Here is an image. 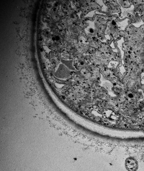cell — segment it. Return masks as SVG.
Here are the masks:
<instances>
[{
  "mask_svg": "<svg viewBox=\"0 0 144 171\" xmlns=\"http://www.w3.org/2000/svg\"><path fill=\"white\" fill-rule=\"evenodd\" d=\"M134 8L133 5H132L130 8L128 9H123L122 7H121L122 12L121 17L122 18L124 19L125 17H127V14H131L132 15H134Z\"/></svg>",
  "mask_w": 144,
  "mask_h": 171,
  "instance_id": "7a4b0ae2",
  "label": "cell"
},
{
  "mask_svg": "<svg viewBox=\"0 0 144 171\" xmlns=\"http://www.w3.org/2000/svg\"><path fill=\"white\" fill-rule=\"evenodd\" d=\"M126 167L129 171H135L137 169V162L133 158H128L126 161Z\"/></svg>",
  "mask_w": 144,
  "mask_h": 171,
  "instance_id": "6da1fadb",
  "label": "cell"
},
{
  "mask_svg": "<svg viewBox=\"0 0 144 171\" xmlns=\"http://www.w3.org/2000/svg\"><path fill=\"white\" fill-rule=\"evenodd\" d=\"M126 21V20L123 21L122 22H118L116 23L117 25H118V27L120 29H122L121 30H123L124 31L125 28H126V26L128 25V23L124 24Z\"/></svg>",
  "mask_w": 144,
  "mask_h": 171,
  "instance_id": "3957f363",
  "label": "cell"
}]
</instances>
